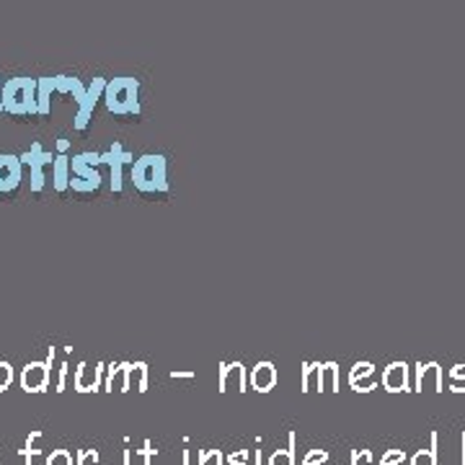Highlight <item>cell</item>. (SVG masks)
<instances>
[{"mask_svg":"<svg viewBox=\"0 0 465 465\" xmlns=\"http://www.w3.org/2000/svg\"><path fill=\"white\" fill-rule=\"evenodd\" d=\"M409 370L411 367L406 365V362H391V365L382 370V385H385V391H391V393H401V391H411L409 388Z\"/></svg>","mask_w":465,"mask_h":465,"instance_id":"cell-10","label":"cell"},{"mask_svg":"<svg viewBox=\"0 0 465 465\" xmlns=\"http://www.w3.org/2000/svg\"><path fill=\"white\" fill-rule=\"evenodd\" d=\"M450 375H465V365H455L452 367V372Z\"/></svg>","mask_w":465,"mask_h":465,"instance_id":"cell-30","label":"cell"},{"mask_svg":"<svg viewBox=\"0 0 465 465\" xmlns=\"http://www.w3.org/2000/svg\"><path fill=\"white\" fill-rule=\"evenodd\" d=\"M54 158L52 153H45L39 143H34L29 153L21 155V163L32 168V192H42L45 189V166H54Z\"/></svg>","mask_w":465,"mask_h":465,"instance_id":"cell-4","label":"cell"},{"mask_svg":"<svg viewBox=\"0 0 465 465\" xmlns=\"http://www.w3.org/2000/svg\"><path fill=\"white\" fill-rule=\"evenodd\" d=\"M52 91H54V78H36V104H39V116L50 114Z\"/></svg>","mask_w":465,"mask_h":465,"instance_id":"cell-12","label":"cell"},{"mask_svg":"<svg viewBox=\"0 0 465 465\" xmlns=\"http://www.w3.org/2000/svg\"><path fill=\"white\" fill-rule=\"evenodd\" d=\"M372 372H375L372 362H357V365L351 367V372H349V385L354 388L357 382H362V378H372Z\"/></svg>","mask_w":465,"mask_h":465,"instance_id":"cell-15","label":"cell"},{"mask_svg":"<svg viewBox=\"0 0 465 465\" xmlns=\"http://www.w3.org/2000/svg\"><path fill=\"white\" fill-rule=\"evenodd\" d=\"M70 189H73V192H96L99 183L85 182V179H78V176H70Z\"/></svg>","mask_w":465,"mask_h":465,"instance_id":"cell-19","label":"cell"},{"mask_svg":"<svg viewBox=\"0 0 465 465\" xmlns=\"http://www.w3.org/2000/svg\"><path fill=\"white\" fill-rule=\"evenodd\" d=\"M104 372H106V362H96V365H88V362H78L75 367V391L78 393H96L99 391L101 381H104Z\"/></svg>","mask_w":465,"mask_h":465,"instance_id":"cell-5","label":"cell"},{"mask_svg":"<svg viewBox=\"0 0 465 465\" xmlns=\"http://www.w3.org/2000/svg\"><path fill=\"white\" fill-rule=\"evenodd\" d=\"M3 112H5V109H3V99H0V114H3Z\"/></svg>","mask_w":465,"mask_h":465,"instance_id":"cell-32","label":"cell"},{"mask_svg":"<svg viewBox=\"0 0 465 465\" xmlns=\"http://www.w3.org/2000/svg\"><path fill=\"white\" fill-rule=\"evenodd\" d=\"M67 148H70V143H67V140H57V155H65Z\"/></svg>","mask_w":465,"mask_h":465,"instance_id":"cell-29","label":"cell"},{"mask_svg":"<svg viewBox=\"0 0 465 465\" xmlns=\"http://www.w3.org/2000/svg\"><path fill=\"white\" fill-rule=\"evenodd\" d=\"M67 362H60V378H57V388H54V391H57V393H63V391H65V381H67Z\"/></svg>","mask_w":465,"mask_h":465,"instance_id":"cell-22","label":"cell"},{"mask_svg":"<svg viewBox=\"0 0 465 465\" xmlns=\"http://www.w3.org/2000/svg\"><path fill=\"white\" fill-rule=\"evenodd\" d=\"M140 84L137 78H112L109 85H106V94H104V101H106V109L112 114H140L143 106H140Z\"/></svg>","mask_w":465,"mask_h":465,"instance_id":"cell-3","label":"cell"},{"mask_svg":"<svg viewBox=\"0 0 465 465\" xmlns=\"http://www.w3.org/2000/svg\"><path fill=\"white\" fill-rule=\"evenodd\" d=\"M52 182H54V189H57V192L70 189V158H67V155H57V158H54Z\"/></svg>","mask_w":465,"mask_h":465,"instance_id":"cell-13","label":"cell"},{"mask_svg":"<svg viewBox=\"0 0 465 465\" xmlns=\"http://www.w3.org/2000/svg\"><path fill=\"white\" fill-rule=\"evenodd\" d=\"M277 365L274 362H269V360H262V362H256L253 370H251V385H253V391H259V393H269L274 385H277Z\"/></svg>","mask_w":465,"mask_h":465,"instance_id":"cell-9","label":"cell"},{"mask_svg":"<svg viewBox=\"0 0 465 465\" xmlns=\"http://www.w3.org/2000/svg\"><path fill=\"white\" fill-rule=\"evenodd\" d=\"M54 91L60 94H73V99L78 101V106L85 101V88L78 78H70V75H54Z\"/></svg>","mask_w":465,"mask_h":465,"instance_id":"cell-11","label":"cell"},{"mask_svg":"<svg viewBox=\"0 0 465 465\" xmlns=\"http://www.w3.org/2000/svg\"><path fill=\"white\" fill-rule=\"evenodd\" d=\"M220 391H225V382H228V372L232 370V365H228V362H220Z\"/></svg>","mask_w":465,"mask_h":465,"instance_id":"cell-24","label":"cell"},{"mask_svg":"<svg viewBox=\"0 0 465 465\" xmlns=\"http://www.w3.org/2000/svg\"><path fill=\"white\" fill-rule=\"evenodd\" d=\"M50 465H70V455L67 452H54L50 458Z\"/></svg>","mask_w":465,"mask_h":465,"instance_id":"cell-26","label":"cell"},{"mask_svg":"<svg viewBox=\"0 0 465 465\" xmlns=\"http://www.w3.org/2000/svg\"><path fill=\"white\" fill-rule=\"evenodd\" d=\"M21 168H24V163L18 155H11V153L0 155V194L14 192L21 183Z\"/></svg>","mask_w":465,"mask_h":465,"instance_id":"cell-8","label":"cell"},{"mask_svg":"<svg viewBox=\"0 0 465 465\" xmlns=\"http://www.w3.org/2000/svg\"><path fill=\"white\" fill-rule=\"evenodd\" d=\"M133 183L134 189H140L143 194H153V192H168L166 179V158L163 155H143L133 163Z\"/></svg>","mask_w":465,"mask_h":465,"instance_id":"cell-1","label":"cell"},{"mask_svg":"<svg viewBox=\"0 0 465 465\" xmlns=\"http://www.w3.org/2000/svg\"><path fill=\"white\" fill-rule=\"evenodd\" d=\"M133 375H137V391H148V365L145 362H133Z\"/></svg>","mask_w":465,"mask_h":465,"instance_id":"cell-16","label":"cell"},{"mask_svg":"<svg viewBox=\"0 0 465 465\" xmlns=\"http://www.w3.org/2000/svg\"><path fill=\"white\" fill-rule=\"evenodd\" d=\"M101 163L112 166V192H122V168L127 166V163H134L133 153L122 150V145L114 143L109 153H101Z\"/></svg>","mask_w":465,"mask_h":465,"instance_id":"cell-6","label":"cell"},{"mask_svg":"<svg viewBox=\"0 0 465 465\" xmlns=\"http://www.w3.org/2000/svg\"><path fill=\"white\" fill-rule=\"evenodd\" d=\"M50 385V365L47 362H29L21 372V388L26 393H42Z\"/></svg>","mask_w":465,"mask_h":465,"instance_id":"cell-7","label":"cell"},{"mask_svg":"<svg viewBox=\"0 0 465 465\" xmlns=\"http://www.w3.org/2000/svg\"><path fill=\"white\" fill-rule=\"evenodd\" d=\"M70 171H73V176H78V179H85V182H94L101 186V173L96 168L85 166L84 161L78 158V155H73L70 158Z\"/></svg>","mask_w":465,"mask_h":465,"instance_id":"cell-14","label":"cell"},{"mask_svg":"<svg viewBox=\"0 0 465 465\" xmlns=\"http://www.w3.org/2000/svg\"><path fill=\"white\" fill-rule=\"evenodd\" d=\"M235 370H238V382H241V391H246V382H249V378H246V367H243V362H235Z\"/></svg>","mask_w":465,"mask_h":465,"instance_id":"cell-27","label":"cell"},{"mask_svg":"<svg viewBox=\"0 0 465 465\" xmlns=\"http://www.w3.org/2000/svg\"><path fill=\"white\" fill-rule=\"evenodd\" d=\"M3 109L11 114H39L36 104V78H11L3 84Z\"/></svg>","mask_w":465,"mask_h":465,"instance_id":"cell-2","label":"cell"},{"mask_svg":"<svg viewBox=\"0 0 465 465\" xmlns=\"http://www.w3.org/2000/svg\"><path fill=\"white\" fill-rule=\"evenodd\" d=\"M119 375H122V362L106 365V388H104V391H114V381Z\"/></svg>","mask_w":465,"mask_h":465,"instance_id":"cell-18","label":"cell"},{"mask_svg":"<svg viewBox=\"0 0 465 465\" xmlns=\"http://www.w3.org/2000/svg\"><path fill=\"white\" fill-rule=\"evenodd\" d=\"M130 385H133V362H122V388L119 391H130Z\"/></svg>","mask_w":465,"mask_h":465,"instance_id":"cell-20","label":"cell"},{"mask_svg":"<svg viewBox=\"0 0 465 465\" xmlns=\"http://www.w3.org/2000/svg\"><path fill=\"white\" fill-rule=\"evenodd\" d=\"M424 372H427V365H424V362H419V365H416V388L414 391H421V388H424Z\"/></svg>","mask_w":465,"mask_h":465,"instance_id":"cell-25","label":"cell"},{"mask_svg":"<svg viewBox=\"0 0 465 465\" xmlns=\"http://www.w3.org/2000/svg\"><path fill=\"white\" fill-rule=\"evenodd\" d=\"M171 378H194V372H171Z\"/></svg>","mask_w":465,"mask_h":465,"instance_id":"cell-31","label":"cell"},{"mask_svg":"<svg viewBox=\"0 0 465 465\" xmlns=\"http://www.w3.org/2000/svg\"><path fill=\"white\" fill-rule=\"evenodd\" d=\"M450 378H452V391L463 393V391H465V375H450Z\"/></svg>","mask_w":465,"mask_h":465,"instance_id":"cell-28","label":"cell"},{"mask_svg":"<svg viewBox=\"0 0 465 465\" xmlns=\"http://www.w3.org/2000/svg\"><path fill=\"white\" fill-rule=\"evenodd\" d=\"M11 382H14V365H11V362H5V360H0V393H3V391H8V388H11Z\"/></svg>","mask_w":465,"mask_h":465,"instance_id":"cell-17","label":"cell"},{"mask_svg":"<svg viewBox=\"0 0 465 465\" xmlns=\"http://www.w3.org/2000/svg\"><path fill=\"white\" fill-rule=\"evenodd\" d=\"M311 372H316V362H305L302 365V391H308V378Z\"/></svg>","mask_w":465,"mask_h":465,"instance_id":"cell-23","label":"cell"},{"mask_svg":"<svg viewBox=\"0 0 465 465\" xmlns=\"http://www.w3.org/2000/svg\"><path fill=\"white\" fill-rule=\"evenodd\" d=\"M326 367V378H331V391H339V365L336 362H323Z\"/></svg>","mask_w":465,"mask_h":465,"instance_id":"cell-21","label":"cell"}]
</instances>
